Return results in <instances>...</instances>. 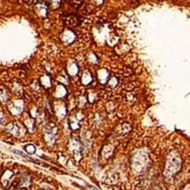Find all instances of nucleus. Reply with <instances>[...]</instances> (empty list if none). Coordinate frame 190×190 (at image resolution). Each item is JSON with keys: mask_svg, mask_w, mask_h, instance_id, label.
Returning <instances> with one entry per match:
<instances>
[{"mask_svg": "<svg viewBox=\"0 0 190 190\" xmlns=\"http://www.w3.org/2000/svg\"><path fill=\"white\" fill-rule=\"evenodd\" d=\"M57 129L54 126V125H50V126L46 129L45 131V140L49 145H53L55 140Z\"/></svg>", "mask_w": 190, "mask_h": 190, "instance_id": "obj_1", "label": "nucleus"}, {"mask_svg": "<svg viewBox=\"0 0 190 190\" xmlns=\"http://www.w3.org/2000/svg\"><path fill=\"white\" fill-rule=\"evenodd\" d=\"M63 41L64 42H67V43H71L73 40H74V34L72 32L70 31H66L64 33H63Z\"/></svg>", "mask_w": 190, "mask_h": 190, "instance_id": "obj_2", "label": "nucleus"}, {"mask_svg": "<svg viewBox=\"0 0 190 190\" xmlns=\"http://www.w3.org/2000/svg\"><path fill=\"white\" fill-rule=\"evenodd\" d=\"M98 77H99V80L101 83H105L108 78V72L105 70H99Z\"/></svg>", "mask_w": 190, "mask_h": 190, "instance_id": "obj_3", "label": "nucleus"}, {"mask_svg": "<svg viewBox=\"0 0 190 190\" xmlns=\"http://www.w3.org/2000/svg\"><path fill=\"white\" fill-rule=\"evenodd\" d=\"M36 11H37V12L38 14H39L41 16H46L47 15V7L42 3V4H40V5H37L36 6Z\"/></svg>", "mask_w": 190, "mask_h": 190, "instance_id": "obj_4", "label": "nucleus"}, {"mask_svg": "<svg viewBox=\"0 0 190 190\" xmlns=\"http://www.w3.org/2000/svg\"><path fill=\"white\" fill-rule=\"evenodd\" d=\"M91 73L88 72V71H85V73H84V75H83V77H82V82H83V84H85V85H87V84H90L91 82Z\"/></svg>", "mask_w": 190, "mask_h": 190, "instance_id": "obj_5", "label": "nucleus"}, {"mask_svg": "<svg viewBox=\"0 0 190 190\" xmlns=\"http://www.w3.org/2000/svg\"><path fill=\"white\" fill-rule=\"evenodd\" d=\"M25 149H26V151L28 152V153L30 154H33L34 152L36 151V147L33 146V145H28L25 146Z\"/></svg>", "mask_w": 190, "mask_h": 190, "instance_id": "obj_6", "label": "nucleus"}, {"mask_svg": "<svg viewBox=\"0 0 190 190\" xmlns=\"http://www.w3.org/2000/svg\"><path fill=\"white\" fill-rule=\"evenodd\" d=\"M68 70H69V72H70V74H72V75L76 74V73H77V71H78L77 67H76V65H74V64H72V65L70 64V65L69 66Z\"/></svg>", "mask_w": 190, "mask_h": 190, "instance_id": "obj_7", "label": "nucleus"}, {"mask_svg": "<svg viewBox=\"0 0 190 190\" xmlns=\"http://www.w3.org/2000/svg\"><path fill=\"white\" fill-rule=\"evenodd\" d=\"M12 152H14V153H16V154H18V155H21L23 158H28V156L25 154V153H23L22 151H20V150H12Z\"/></svg>", "mask_w": 190, "mask_h": 190, "instance_id": "obj_8", "label": "nucleus"}, {"mask_svg": "<svg viewBox=\"0 0 190 190\" xmlns=\"http://www.w3.org/2000/svg\"><path fill=\"white\" fill-rule=\"evenodd\" d=\"M116 83H117V81H116V79L115 78H112L110 81H109V86H111V87H114L116 85Z\"/></svg>", "mask_w": 190, "mask_h": 190, "instance_id": "obj_9", "label": "nucleus"}, {"mask_svg": "<svg viewBox=\"0 0 190 190\" xmlns=\"http://www.w3.org/2000/svg\"><path fill=\"white\" fill-rule=\"evenodd\" d=\"M50 1L53 2V5H55V6H59V3H60V0H50Z\"/></svg>", "mask_w": 190, "mask_h": 190, "instance_id": "obj_10", "label": "nucleus"}]
</instances>
